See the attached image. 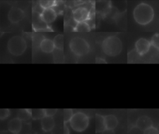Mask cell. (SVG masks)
I'll use <instances>...</instances> for the list:
<instances>
[{
	"mask_svg": "<svg viewBox=\"0 0 159 134\" xmlns=\"http://www.w3.org/2000/svg\"><path fill=\"white\" fill-rule=\"evenodd\" d=\"M133 17L137 24L142 26L147 25L153 19L154 10L150 4L141 2L134 8Z\"/></svg>",
	"mask_w": 159,
	"mask_h": 134,
	"instance_id": "1",
	"label": "cell"
},
{
	"mask_svg": "<svg viewBox=\"0 0 159 134\" xmlns=\"http://www.w3.org/2000/svg\"><path fill=\"white\" fill-rule=\"evenodd\" d=\"M101 47L105 54L111 57H114L118 55L121 52L122 43L117 36H111L104 39Z\"/></svg>",
	"mask_w": 159,
	"mask_h": 134,
	"instance_id": "2",
	"label": "cell"
},
{
	"mask_svg": "<svg viewBox=\"0 0 159 134\" xmlns=\"http://www.w3.org/2000/svg\"><path fill=\"white\" fill-rule=\"evenodd\" d=\"M7 47L11 54L15 56H19L25 51L27 42L22 37L14 36L9 39Z\"/></svg>",
	"mask_w": 159,
	"mask_h": 134,
	"instance_id": "3",
	"label": "cell"
},
{
	"mask_svg": "<svg viewBox=\"0 0 159 134\" xmlns=\"http://www.w3.org/2000/svg\"><path fill=\"white\" fill-rule=\"evenodd\" d=\"M69 122L73 130L78 132H81L87 128L89 120L88 116L84 113L77 112L73 114Z\"/></svg>",
	"mask_w": 159,
	"mask_h": 134,
	"instance_id": "4",
	"label": "cell"
},
{
	"mask_svg": "<svg viewBox=\"0 0 159 134\" xmlns=\"http://www.w3.org/2000/svg\"><path fill=\"white\" fill-rule=\"evenodd\" d=\"M69 47L71 52L78 56L85 55L90 50L89 43L84 39L80 37L71 39L69 44Z\"/></svg>",
	"mask_w": 159,
	"mask_h": 134,
	"instance_id": "5",
	"label": "cell"
},
{
	"mask_svg": "<svg viewBox=\"0 0 159 134\" xmlns=\"http://www.w3.org/2000/svg\"><path fill=\"white\" fill-rule=\"evenodd\" d=\"M73 18L76 22L86 21L90 18V12L86 7H78L73 11Z\"/></svg>",
	"mask_w": 159,
	"mask_h": 134,
	"instance_id": "6",
	"label": "cell"
},
{
	"mask_svg": "<svg viewBox=\"0 0 159 134\" xmlns=\"http://www.w3.org/2000/svg\"><path fill=\"white\" fill-rule=\"evenodd\" d=\"M39 17L43 23L50 24L56 20L57 14L55 9H53L52 7L43 9L42 12L40 14Z\"/></svg>",
	"mask_w": 159,
	"mask_h": 134,
	"instance_id": "7",
	"label": "cell"
},
{
	"mask_svg": "<svg viewBox=\"0 0 159 134\" xmlns=\"http://www.w3.org/2000/svg\"><path fill=\"white\" fill-rule=\"evenodd\" d=\"M25 17L24 12L18 7L14 6L8 12V19L12 24H16L21 21Z\"/></svg>",
	"mask_w": 159,
	"mask_h": 134,
	"instance_id": "8",
	"label": "cell"
},
{
	"mask_svg": "<svg viewBox=\"0 0 159 134\" xmlns=\"http://www.w3.org/2000/svg\"><path fill=\"white\" fill-rule=\"evenodd\" d=\"M137 52L140 55H143L147 54L151 47V44L149 41L145 38H140L137 41L135 44Z\"/></svg>",
	"mask_w": 159,
	"mask_h": 134,
	"instance_id": "9",
	"label": "cell"
},
{
	"mask_svg": "<svg viewBox=\"0 0 159 134\" xmlns=\"http://www.w3.org/2000/svg\"><path fill=\"white\" fill-rule=\"evenodd\" d=\"M22 126V120L19 117H15L8 122L7 129L13 134H19L21 130Z\"/></svg>",
	"mask_w": 159,
	"mask_h": 134,
	"instance_id": "10",
	"label": "cell"
},
{
	"mask_svg": "<svg viewBox=\"0 0 159 134\" xmlns=\"http://www.w3.org/2000/svg\"><path fill=\"white\" fill-rule=\"evenodd\" d=\"M153 125V122L152 119L146 115H142L136 121L135 126L137 128L140 130H145L147 128L152 127Z\"/></svg>",
	"mask_w": 159,
	"mask_h": 134,
	"instance_id": "11",
	"label": "cell"
},
{
	"mask_svg": "<svg viewBox=\"0 0 159 134\" xmlns=\"http://www.w3.org/2000/svg\"><path fill=\"white\" fill-rule=\"evenodd\" d=\"M104 121L106 129L114 130L118 124V120L117 117L112 114L104 116Z\"/></svg>",
	"mask_w": 159,
	"mask_h": 134,
	"instance_id": "12",
	"label": "cell"
},
{
	"mask_svg": "<svg viewBox=\"0 0 159 134\" xmlns=\"http://www.w3.org/2000/svg\"><path fill=\"white\" fill-rule=\"evenodd\" d=\"M40 48L43 52L48 54L54 50L55 46L52 40L48 38H44L40 43Z\"/></svg>",
	"mask_w": 159,
	"mask_h": 134,
	"instance_id": "13",
	"label": "cell"
},
{
	"mask_svg": "<svg viewBox=\"0 0 159 134\" xmlns=\"http://www.w3.org/2000/svg\"><path fill=\"white\" fill-rule=\"evenodd\" d=\"M41 127L44 132H50L55 127V120L52 117L45 116L41 119Z\"/></svg>",
	"mask_w": 159,
	"mask_h": 134,
	"instance_id": "14",
	"label": "cell"
},
{
	"mask_svg": "<svg viewBox=\"0 0 159 134\" xmlns=\"http://www.w3.org/2000/svg\"><path fill=\"white\" fill-rule=\"evenodd\" d=\"M105 128L104 116L99 114L96 115V132H102Z\"/></svg>",
	"mask_w": 159,
	"mask_h": 134,
	"instance_id": "15",
	"label": "cell"
},
{
	"mask_svg": "<svg viewBox=\"0 0 159 134\" xmlns=\"http://www.w3.org/2000/svg\"><path fill=\"white\" fill-rule=\"evenodd\" d=\"M53 42L55 46V48L58 50H62L64 47V36L63 34L57 35L53 40Z\"/></svg>",
	"mask_w": 159,
	"mask_h": 134,
	"instance_id": "16",
	"label": "cell"
},
{
	"mask_svg": "<svg viewBox=\"0 0 159 134\" xmlns=\"http://www.w3.org/2000/svg\"><path fill=\"white\" fill-rule=\"evenodd\" d=\"M91 30V27L86 21L77 22L74 27V31L76 32H89Z\"/></svg>",
	"mask_w": 159,
	"mask_h": 134,
	"instance_id": "17",
	"label": "cell"
},
{
	"mask_svg": "<svg viewBox=\"0 0 159 134\" xmlns=\"http://www.w3.org/2000/svg\"><path fill=\"white\" fill-rule=\"evenodd\" d=\"M30 116L34 120H41L43 117H45L43 109H31Z\"/></svg>",
	"mask_w": 159,
	"mask_h": 134,
	"instance_id": "18",
	"label": "cell"
},
{
	"mask_svg": "<svg viewBox=\"0 0 159 134\" xmlns=\"http://www.w3.org/2000/svg\"><path fill=\"white\" fill-rule=\"evenodd\" d=\"M40 6L43 9L47 8H51L53 6L57 5V1H40L39 2Z\"/></svg>",
	"mask_w": 159,
	"mask_h": 134,
	"instance_id": "19",
	"label": "cell"
},
{
	"mask_svg": "<svg viewBox=\"0 0 159 134\" xmlns=\"http://www.w3.org/2000/svg\"><path fill=\"white\" fill-rule=\"evenodd\" d=\"M30 112L31 109H25V110H20L19 112V117L22 121V120H28L30 116Z\"/></svg>",
	"mask_w": 159,
	"mask_h": 134,
	"instance_id": "20",
	"label": "cell"
},
{
	"mask_svg": "<svg viewBox=\"0 0 159 134\" xmlns=\"http://www.w3.org/2000/svg\"><path fill=\"white\" fill-rule=\"evenodd\" d=\"M73 114V111L71 108H65L63 110V122L64 123H66L68 122L72 115Z\"/></svg>",
	"mask_w": 159,
	"mask_h": 134,
	"instance_id": "21",
	"label": "cell"
},
{
	"mask_svg": "<svg viewBox=\"0 0 159 134\" xmlns=\"http://www.w3.org/2000/svg\"><path fill=\"white\" fill-rule=\"evenodd\" d=\"M150 44L151 45L153 46L157 49H158L159 48V35L158 33L155 34L153 37L151 39L150 41Z\"/></svg>",
	"mask_w": 159,
	"mask_h": 134,
	"instance_id": "22",
	"label": "cell"
},
{
	"mask_svg": "<svg viewBox=\"0 0 159 134\" xmlns=\"http://www.w3.org/2000/svg\"><path fill=\"white\" fill-rule=\"evenodd\" d=\"M45 116L53 117L57 112V108H45L43 109Z\"/></svg>",
	"mask_w": 159,
	"mask_h": 134,
	"instance_id": "23",
	"label": "cell"
},
{
	"mask_svg": "<svg viewBox=\"0 0 159 134\" xmlns=\"http://www.w3.org/2000/svg\"><path fill=\"white\" fill-rule=\"evenodd\" d=\"M143 134H159V133L156 127L152 126L143 130Z\"/></svg>",
	"mask_w": 159,
	"mask_h": 134,
	"instance_id": "24",
	"label": "cell"
},
{
	"mask_svg": "<svg viewBox=\"0 0 159 134\" xmlns=\"http://www.w3.org/2000/svg\"><path fill=\"white\" fill-rule=\"evenodd\" d=\"M10 115V111L9 109L5 108L0 110V118L1 120H4L7 118Z\"/></svg>",
	"mask_w": 159,
	"mask_h": 134,
	"instance_id": "25",
	"label": "cell"
},
{
	"mask_svg": "<svg viewBox=\"0 0 159 134\" xmlns=\"http://www.w3.org/2000/svg\"><path fill=\"white\" fill-rule=\"evenodd\" d=\"M102 134H115L113 130H110V129H104L102 132Z\"/></svg>",
	"mask_w": 159,
	"mask_h": 134,
	"instance_id": "26",
	"label": "cell"
},
{
	"mask_svg": "<svg viewBox=\"0 0 159 134\" xmlns=\"http://www.w3.org/2000/svg\"><path fill=\"white\" fill-rule=\"evenodd\" d=\"M63 134H70V130L66 123H64L63 127Z\"/></svg>",
	"mask_w": 159,
	"mask_h": 134,
	"instance_id": "27",
	"label": "cell"
}]
</instances>
